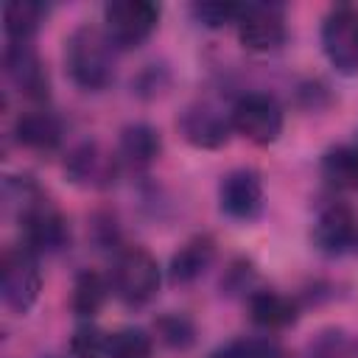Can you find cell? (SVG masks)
I'll list each match as a JSON object with an SVG mask.
<instances>
[{
    "instance_id": "25",
    "label": "cell",
    "mask_w": 358,
    "mask_h": 358,
    "mask_svg": "<svg viewBox=\"0 0 358 358\" xmlns=\"http://www.w3.org/2000/svg\"><path fill=\"white\" fill-rule=\"evenodd\" d=\"M229 350L238 358H282V347L274 336L260 333V336H241L229 344Z\"/></svg>"
},
{
    "instance_id": "4",
    "label": "cell",
    "mask_w": 358,
    "mask_h": 358,
    "mask_svg": "<svg viewBox=\"0 0 358 358\" xmlns=\"http://www.w3.org/2000/svg\"><path fill=\"white\" fill-rule=\"evenodd\" d=\"M42 291V271L39 260L31 249H8L0 263V296L3 305L14 313H28Z\"/></svg>"
},
{
    "instance_id": "1",
    "label": "cell",
    "mask_w": 358,
    "mask_h": 358,
    "mask_svg": "<svg viewBox=\"0 0 358 358\" xmlns=\"http://www.w3.org/2000/svg\"><path fill=\"white\" fill-rule=\"evenodd\" d=\"M8 193H17V221L22 229L25 249L34 255H56L70 243V227L64 215L56 210L53 201H48L39 187L28 179H8Z\"/></svg>"
},
{
    "instance_id": "16",
    "label": "cell",
    "mask_w": 358,
    "mask_h": 358,
    "mask_svg": "<svg viewBox=\"0 0 358 358\" xmlns=\"http://www.w3.org/2000/svg\"><path fill=\"white\" fill-rule=\"evenodd\" d=\"M162 151L159 131L148 123H129L117 140V157L129 168H148Z\"/></svg>"
},
{
    "instance_id": "22",
    "label": "cell",
    "mask_w": 358,
    "mask_h": 358,
    "mask_svg": "<svg viewBox=\"0 0 358 358\" xmlns=\"http://www.w3.org/2000/svg\"><path fill=\"white\" fill-rule=\"evenodd\" d=\"M243 6L241 3H221V0H204V3H193L190 14L196 22H201L204 28H224L229 22H238Z\"/></svg>"
},
{
    "instance_id": "13",
    "label": "cell",
    "mask_w": 358,
    "mask_h": 358,
    "mask_svg": "<svg viewBox=\"0 0 358 358\" xmlns=\"http://www.w3.org/2000/svg\"><path fill=\"white\" fill-rule=\"evenodd\" d=\"M67 176L76 185L84 187H103L112 182L115 171H117V159L112 154H106L98 143H81L78 148L70 151L67 165H64Z\"/></svg>"
},
{
    "instance_id": "19",
    "label": "cell",
    "mask_w": 358,
    "mask_h": 358,
    "mask_svg": "<svg viewBox=\"0 0 358 358\" xmlns=\"http://www.w3.org/2000/svg\"><path fill=\"white\" fill-rule=\"evenodd\" d=\"M322 176L338 190H358V145H336L322 157Z\"/></svg>"
},
{
    "instance_id": "2",
    "label": "cell",
    "mask_w": 358,
    "mask_h": 358,
    "mask_svg": "<svg viewBox=\"0 0 358 358\" xmlns=\"http://www.w3.org/2000/svg\"><path fill=\"white\" fill-rule=\"evenodd\" d=\"M64 67L76 87L106 90L115 81V45L103 28L78 25L64 42Z\"/></svg>"
},
{
    "instance_id": "6",
    "label": "cell",
    "mask_w": 358,
    "mask_h": 358,
    "mask_svg": "<svg viewBox=\"0 0 358 358\" xmlns=\"http://www.w3.org/2000/svg\"><path fill=\"white\" fill-rule=\"evenodd\" d=\"M232 131L246 137L255 145H271L282 134V106L268 92H246L232 109Z\"/></svg>"
},
{
    "instance_id": "8",
    "label": "cell",
    "mask_w": 358,
    "mask_h": 358,
    "mask_svg": "<svg viewBox=\"0 0 358 358\" xmlns=\"http://www.w3.org/2000/svg\"><path fill=\"white\" fill-rule=\"evenodd\" d=\"M238 39L246 50L266 53L285 42V14L271 3H246L238 17Z\"/></svg>"
},
{
    "instance_id": "12",
    "label": "cell",
    "mask_w": 358,
    "mask_h": 358,
    "mask_svg": "<svg viewBox=\"0 0 358 358\" xmlns=\"http://www.w3.org/2000/svg\"><path fill=\"white\" fill-rule=\"evenodd\" d=\"M3 64H6V76L8 81L31 101H45L50 92V81H48V70L42 64V59L36 56V50L31 48V42H8L6 53H3Z\"/></svg>"
},
{
    "instance_id": "10",
    "label": "cell",
    "mask_w": 358,
    "mask_h": 358,
    "mask_svg": "<svg viewBox=\"0 0 358 358\" xmlns=\"http://www.w3.org/2000/svg\"><path fill=\"white\" fill-rule=\"evenodd\" d=\"M179 129L185 140L196 148H221L229 140L232 115L213 101H196L182 112Z\"/></svg>"
},
{
    "instance_id": "24",
    "label": "cell",
    "mask_w": 358,
    "mask_h": 358,
    "mask_svg": "<svg viewBox=\"0 0 358 358\" xmlns=\"http://www.w3.org/2000/svg\"><path fill=\"white\" fill-rule=\"evenodd\" d=\"M106 338H109V333H103L101 327H95V324L87 322V324L76 327V333L70 338V352L76 358H103Z\"/></svg>"
},
{
    "instance_id": "9",
    "label": "cell",
    "mask_w": 358,
    "mask_h": 358,
    "mask_svg": "<svg viewBox=\"0 0 358 358\" xmlns=\"http://www.w3.org/2000/svg\"><path fill=\"white\" fill-rule=\"evenodd\" d=\"M313 243L319 252L330 257L355 252L358 249V215L341 201L322 207L313 224Z\"/></svg>"
},
{
    "instance_id": "21",
    "label": "cell",
    "mask_w": 358,
    "mask_h": 358,
    "mask_svg": "<svg viewBox=\"0 0 358 358\" xmlns=\"http://www.w3.org/2000/svg\"><path fill=\"white\" fill-rule=\"evenodd\" d=\"M103 358H154V341L140 327H123L109 333Z\"/></svg>"
},
{
    "instance_id": "18",
    "label": "cell",
    "mask_w": 358,
    "mask_h": 358,
    "mask_svg": "<svg viewBox=\"0 0 358 358\" xmlns=\"http://www.w3.org/2000/svg\"><path fill=\"white\" fill-rule=\"evenodd\" d=\"M45 17V6L36 0H11L3 6V28L8 42H31Z\"/></svg>"
},
{
    "instance_id": "3",
    "label": "cell",
    "mask_w": 358,
    "mask_h": 358,
    "mask_svg": "<svg viewBox=\"0 0 358 358\" xmlns=\"http://www.w3.org/2000/svg\"><path fill=\"white\" fill-rule=\"evenodd\" d=\"M159 280H162L159 266L154 255L145 252L143 246H126L112 260V271H109L112 294L129 308L145 305L159 291Z\"/></svg>"
},
{
    "instance_id": "14",
    "label": "cell",
    "mask_w": 358,
    "mask_h": 358,
    "mask_svg": "<svg viewBox=\"0 0 358 358\" xmlns=\"http://www.w3.org/2000/svg\"><path fill=\"white\" fill-rule=\"evenodd\" d=\"M14 137L20 145L31 151H53L62 143V123L48 109H31L17 117Z\"/></svg>"
},
{
    "instance_id": "26",
    "label": "cell",
    "mask_w": 358,
    "mask_h": 358,
    "mask_svg": "<svg viewBox=\"0 0 358 358\" xmlns=\"http://www.w3.org/2000/svg\"><path fill=\"white\" fill-rule=\"evenodd\" d=\"M210 358H238V355H235V352H232V350H229V344H227V347H224V350H215V352H213V355H210Z\"/></svg>"
},
{
    "instance_id": "17",
    "label": "cell",
    "mask_w": 358,
    "mask_h": 358,
    "mask_svg": "<svg viewBox=\"0 0 358 358\" xmlns=\"http://www.w3.org/2000/svg\"><path fill=\"white\" fill-rule=\"evenodd\" d=\"M296 302L277 291H252L249 294V319L263 330H282L296 322Z\"/></svg>"
},
{
    "instance_id": "23",
    "label": "cell",
    "mask_w": 358,
    "mask_h": 358,
    "mask_svg": "<svg viewBox=\"0 0 358 358\" xmlns=\"http://www.w3.org/2000/svg\"><path fill=\"white\" fill-rule=\"evenodd\" d=\"M157 333H159V338H162L168 347H173V350H187V347L196 341V327H193V322H190L187 316H182V313H168V316H162V319L157 322Z\"/></svg>"
},
{
    "instance_id": "5",
    "label": "cell",
    "mask_w": 358,
    "mask_h": 358,
    "mask_svg": "<svg viewBox=\"0 0 358 358\" xmlns=\"http://www.w3.org/2000/svg\"><path fill=\"white\" fill-rule=\"evenodd\" d=\"M159 22V6L151 0H112L103 6V31L115 48L143 45Z\"/></svg>"
},
{
    "instance_id": "15",
    "label": "cell",
    "mask_w": 358,
    "mask_h": 358,
    "mask_svg": "<svg viewBox=\"0 0 358 358\" xmlns=\"http://www.w3.org/2000/svg\"><path fill=\"white\" fill-rule=\"evenodd\" d=\"M215 257V243L210 235H196L190 238L185 246H179V252L171 257V266H168V277L173 285H187L193 280H199L210 263Z\"/></svg>"
},
{
    "instance_id": "11",
    "label": "cell",
    "mask_w": 358,
    "mask_h": 358,
    "mask_svg": "<svg viewBox=\"0 0 358 358\" xmlns=\"http://www.w3.org/2000/svg\"><path fill=\"white\" fill-rule=\"evenodd\" d=\"M221 213L232 221H252L263 207V179L252 168L229 171L218 185Z\"/></svg>"
},
{
    "instance_id": "20",
    "label": "cell",
    "mask_w": 358,
    "mask_h": 358,
    "mask_svg": "<svg viewBox=\"0 0 358 358\" xmlns=\"http://www.w3.org/2000/svg\"><path fill=\"white\" fill-rule=\"evenodd\" d=\"M109 291H112L109 280H103L98 271H81V274L76 277V282H73V299H70L76 316L92 319V316L103 308Z\"/></svg>"
},
{
    "instance_id": "7",
    "label": "cell",
    "mask_w": 358,
    "mask_h": 358,
    "mask_svg": "<svg viewBox=\"0 0 358 358\" xmlns=\"http://www.w3.org/2000/svg\"><path fill=\"white\" fill-rule=\"evenodd\" d=\"M322 48L338 73H358V8L338 6L324 17Z\"/></svg>"
}]
</instances>
